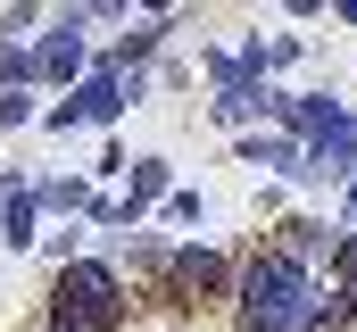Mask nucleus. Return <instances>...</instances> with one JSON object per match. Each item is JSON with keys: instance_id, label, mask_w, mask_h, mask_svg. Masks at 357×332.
I'll list each match as a JSON object with an SVG mask.
<instances>
[{"instance_id": "nucleus-1", "label": "nucleus", "mask_w": 357, "mask_h": 332, "mask_svg": "<svg viewBox=\"0 0 357 332\" xmlns=\"http://www.w3.org/2000/svg\"><path fill=\"white\" fill-rule=\"evenodd\" d=\"M233 308H241V332H324L341 324V299H324V282L282 257V249H258L233 282Z\"/></svg>"}, {"instance_id": "nucleus-2", "label": "nucleus", "mask_w": 357, "mask_h": 332, "mask_svg": "<svg viewBox=\"0 0 357 332\" xmlns=\"http://www.w3.org/2000/svg\"><path fill=\"white\" fill-rule=\"evenodd\" d=\"M116 324H125V282H116V266H100V257L59 266L50 332H116Z\"/></svg>"}, {"instance_id": "nucleus-3", "label": "nucleus", "mask_w": 357, "mask_h": 332, "mask_svg": "<svg viewBox=\"0 0 357 332\" xmlns=\"http://www.w3.org/2000/svg\"><path fill=\"white\" fill-rule=\"evenodd\" d=\"M125 100H142V75L125 83L116 67H91V75L67 91V108H50L42 125H50V133H75V125H116V116H125Z\"/></svg>"}, {"instance_id": "nucleus-4", "label": "nucleus", "mask_w": 357, "mask_h": 332, "mask_svg": "<svg viewBox=\"0 0 357 332\" xmlns=\"http://www.w3.org/2000/svg\"><path fill=\"white\" fill-rule=\"evenodd\" d=\"M84 25H91V8H67V17H50V33L33 42V75H42V83H75V75L91 67Z\"/></svg>"}, {"instance_id": "nucleus-5", "label": "nucleus", "mask_w": 357, "mask_h": 332, "mask_svg": "<svg viewBox=\"0 0 357 332\" xmlns=\"http://www.w3.org/2000/svg\"><path fill=\"white\" fill-rule=\"evenodd\" d=\"M167 282H175V299H233V266L216 257V249H199V241H183L175 257H167Z\"/></svg>"}, {"instance_id": "nucleus-6", "label": "nucleus", "mask_w": 357, "mask_h": 332, "mask_svg": "<svg viewBox=\"0 0 357 332\" xmlns=\"http://www.w3.org/2000/svg\"><path fill=\"white\" fill-rule=\"evenodd\" d=\"M208 108H216V125H250V116H274V108H282V91H266V83H233V91H216Z\"/></svg>"}, {"instance_id": "nucleus-7", "label": "nucleus", "mask_w": 357, "mask_h": 332, "mask_svg": "<svg viewBox=\"0 0 357 332\" xmlns=\"http://www.w3.org/2000/svg\"><path fill=\"white\" fill-rule=\"evenodd\" d=\"M0 241H8V249L33 241V191H25L17 174H0Z\"/></svg>"}, {"instance_id": "nucleus-8", "label": "nucleus", "mask_w": 357, "mask_h": 332, "mask_svg": "<svg viewBox=\"0 0 357 332\" xmlns=\"http://www.w3.org/2000/svg\"><path fill=\"white\" fill-rule=\"evenodd\" d=\"M158 33H167V17H133V33H125V42H116V50H108L100 67H116V75H133V67H142V59L158 50Z\"/></svg>"}, {"instance_id": "nucleus-9", "label": "nucleus", "mask_w": 357, "mask_h": 332, "mask_svg": "<svg viewBox=\"0 0 357 332\" xmlns=\"http://www.w3.org/2000/svg\"><path fill=\"white\" fill-rule=\"evenodd\" d=\"M33 208H59V216H84V208H100V199H91V183H67V174H59V183H42V191H33Z\"/></svg>"}, {"instance_id": "nucleus-10", "label": "nucleus", "mask_w": 357, "mask_h": 332, "mask_svg": "<svg viewBox=\"0 0 357 332\" xmlns=\"http://www.w3.org/2000/svg\"><path fill=\"white\" fill-rule=\"evenodd\" d=\"M241 158H250V166H282V174H299V150H291V142H266V133H241Z\"/></svg>"}, {"instance_id": "nucleus-11", "label": "nucleus", "mask_w": 357, "mask_h": 332, "mask_svg": "<svg viewBox=\"0 0 357 332\" xmlns=\"http://www.w3.org/2000/svg\"><path fill=\"white\" fill-rule=\"evenodd\" d=\"M167 216H175V225H199V216H208V199H199V191H167Z\"/></svg>"}, {"instance_id": "nucleus-12", "label": "nucleus", "mask_w": 357, "mask_h": 332, "mask_svg": "<svg viewBox=\"0 0 357 332\" xmlns=\"http://www.w3.org/2000/svg\"><path fill=\"white\" fill-rule=\"evenodd\" d=\"M333 274H341V282L357 291V233H341V249H333Z\"/></svg>"}, {"instance_id": "nucleus-13", "label": "nucleus", "mask_w": 357, "mask_h": 332, "mask_svg": "<svg viewBox=\"0 0 357 332\" xmlns=\"http://www.w3.org/2000/svg\"><path fill=\"white\" fill-rule=\"evenodd\" d=\"M341 233H357V174H349V199H341Z\"/></svg>"}, {"instance_id": "nucleus-14", "label": "nucleus", "mask_w": 357, "mask_h": 332, "mask_svg": "<svg viewBox=\"0 0 357 332\" xmlns=\"http://www.w3.org/2000/svg\"><path fill=\"white\" fill-rule=\"evenodd\" d=\"M341 324H357V291H341Z\"/></svg>"}, {"instance_id": "nucleus-15", "label": "nucleus", "mask_w": 357, "mask_h": 332, "mask_svg": "<svg viewBox=\"0 0 357 332\" xmlns=\"http://www.w3.org/2000/svg\"><path fill=\"white\" fill-rule=\"evenodd\" d=\"M333 17H341V25H357V0H341V8H333Z\"/></svg>"}]
</instances>
